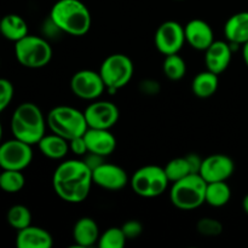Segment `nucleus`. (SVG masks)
<instances>
[{
	"label": "nucleus",
	"instance_id": "nucleus-16",
	"mask_svg": "<svg viewBox=\"0 0 248 248\" xmlns=\"http://www.w3.org/2000/svg\"><path fill=\"white\" fill-rule=\"evenodd\" d=\"M232 58V47L228 41L215 40L205 50L206 68L215 74H222L229 67Z\"/></svg>",
	"mask_w": 248,
	"mask_h": 248
},
{
	"label": "nucleus",
	"instance_id": "nucleus-29",
	"mask_svg": "<svg viewBox=\"0 0 248 248\" xmlns=\"http://www.w3.org/2000/svg\"><path fill=\"white\" fill-rule=\"evenodd\" d=\"M126 241L127 239L121 227H111L101 234L97 245L99 248H123L126 245Z\"/></svg>",
	"mask_w": 248,
	"mask_h": 248
},
{
	"label": "nucleus",
	"instance_id": "nucleus-7",
	"mask_svg": "<svg viewBox=\"0 0 248 248\" xmlns=\"http://www.w3.org/2000/svg\"><path fill=\"white\" fill-rule=\"evenodd\" d=\"M135 72L132 60L124 53H113L102 62L99 74L107 91L114 93L131 81Z\"/></svg>",
	"mask_w": 248,
	"mask_h": 248
},
{
	"label": "nucleus",
	"instance_id": "nucleus-31",
	"mask_svg": "<svg viewBox=\"0 0 248 248\" xmlns=\"http://www.w3.org/2000/svg\"><path fill=\"white\" fill-rule=\"evenodd\" d=\"M14 94L15 89L12 82L5 78H0V113H2L10 106Z\"/></svg>",
	"mask_w": 248,
	"mask_h": 248
},
{
	"label": "nucleus",
	"instance_id": "nucleus-2",
	"mask_svg": "<svg viewBox=\"0 0 248 248\" xmlns=\"http://www.w3.org/2000/svg\"><path fill=\"white\" fill-rule=\"evenodd\" d=\"M50 21L63 33L82 36L89 33L92 17L89 7L80 0H58L50 11Z\"/></svg>",
	"mask_w": 248,
	"mask_h": 248
},
{
	"label": "nucleus",
	"instance_id": "nucleus-35",
	"mask_svg": "<svg viewBox=\"0 0 248 248\" xmlns=\"http://www.w3.org/2000/svg\"><path fill=\"white\" fill-rule=\"evenodd\" d=\"M84 162L90 167V169L92 170V171H93L94 169H97L98 166H101V165L106 161H104V156L93 154V153H87V154L85 155Z\"/></svg>",
	"mask_w": 248,
	"mask_h": 248
},
{
	"label": "nucleus",
	"instance_id": "nucleus-34",
	"mask_svg": "<svg viewBox=\"0 0 248 248\" xmlns=\"http://www.w3.org/2000/svg\"><path fill=\"white\" fill-rule=\"evenodd\" d=\"M160 84L156 80L153 79H145L140 84V90L142 93L147 94V96H155L160 92Z\"/></svg>",
	"mask_w": 248,
	"mask_h": 248
},
{
	"label": "nucleus",
	"instance_id": "nucleus-37",
	"mask_svg": "<svg viewBox=\"0 0 248 248\" xmlns=\"http://www.w3.org/2000/svg\"><path fill=\"white\" fill-rule=\"evenodd\" d=\"M242 208H244L245 212L248 215V194L244 198V200H242Z\"/></svg>",
	"mask_w": 248,
	"mask_h": 248
},
{
	"label": "nucleus",
	"instance_id": "nucleus-10",
	"mask_svg": "<svg viewBox=\"0 0 248 248\" xmlns=\"http://www.w3.org/2000/svg\"><path fill=\"white\" fill-rule=\"evenodd\" d=\"M70 90L78 98L96 101L107 89L99 72L82 69L75 73L70 79Z\"/></svg>",
	"mask_w": 248,
	"mask_h": 248
},
{
	"label": "nucleus",
	"instance_id": "nucleus-12",
	"mask_svg": "<svg viewBox=\"0 0 248 248\" xmlns=\"http://www.w3.org/2000/svg\"><path fill=\"white\" fill-rule=\"evenodd\" d=\"M85 119L90 128L110 130L120 118L119 108L110 101H93L84 110Z\"/></svg>",
	"mask_w": 248,
	"mask_h": 248
},
{
	"label": "nucleus",
	"instance_id": "nucleus-17",
	"mask_svg": "<svg viewBox=\"0 0 248 248\" xmlns=\"http://www.w3.org/2000/svg\"><path fill=\"white\" fill-rule=\"evenodd\" d=\"M89 153L109 156L116 149V138L110 130H102V128H87L84 133Z\"/></svg>",
	"mask_w": 248,
	"mask_h": 248
},
{
	"label": "nucleus",
	"instance_id": "nucleus-27",
	"mask_svg": "<svg viewBox=\"0 0 248 248\" xmlns=\"http://www.w3.org/2000/svg\"><path fill=\"white\" fill-rule=\"evenodd\" d=\"M164 170L166 172V176L169 178L170 183H174V182L194 173L186 155V156L174 157V159L170 160L166 166L164 167Z\"/></svg>",
	"mask_w": 248,
	"mask_h": 248
},
{
	"label": "nucleus",
	"instance_id": "nucleus-4",
	"mask_svg": "<svg viewBox=\"0 0 248 248\" xmlns=\"http://www.w3.org/2000/svg\"><path fill=\"white\" fill-rule=\"evenodd\" d=\"M206 186L207 182L200 173H191L172 183L170 200L178 210H196L205 203Z\"/></svg>",
	"mask_w": 248,
	"mask_h": 248
},
{
	"label": "nucleus",
	"instance_id": "nucleus-18",
	"mask_svg": "<svg viewBox=\"0 0 248 248\" xmlns=\"http://www.w3.org/2000/svg\"><path fill=\"white\" fill-rule=\"evenodd\" d=\"M16 246L18 248H51L53 246V239L47 230L31 224L17 232Z\"/></svg>",
	"mask_w": 248,
	"mask_h": 248
},
{
	"label": "nucleus",
	"instance_id": "nucleus-23",
	"mask_svg": "<svg viewBox=\"0 0 248 248\" xmlns=\"http://www.w3.org/2000/svg\"><path fill=\"white\" fill-rule=\"evenodd\" d=\"M218 85V74L206 69L205 72H200L195 75L191 82V90L199 98H210L217 92Z\"/></svg>",
	"mask_w": 248,
	"mask_h": 248
},
{
	"label": "nucleus",
	"instance_id": "nucleus-13",
	"mask_svg": "<svg viewBox=\"0 0 248 248\" xmlns=\"http://www.w3.org/2000/svg\"><path fill=\"white\" fill-rule=\"evenodd\" d=\"M93 184L109 191H119L125 188L128 183L127 173L123 167L115 164L103 162L101 166L92 171Z\"/></svg>",
	"mask_w": 248,
	"mask_h": 248
},
{
	"label": "nucleus",
	"instance_id": "nucleus-38",
	"mask_svg": "<svg viewBox=\"0 0 248 248\" xmlns=\"http://www.w3.org/2000/svg\"><path fill=\"white\" fill-rule=\"evenodd\" d=\"M2 143V125L1 123H0V144Z\"/></svg>",
	"mask_w": 248,
	"mask_h": 248
},
{
	"label": "nucleus",
	"instance_id": "nucleus-20",
	"mask_svg": "<svg viewBox=\"0 0 248 248\" xmlns=\"http://www.w3.org/2000/svg\"><path fill=\"white\" fill-rule=\"evenodd\" d=\"M99 232L96 220L90 217H82L73 228V240L79 247H92L98 244Z\"/></svg>",
	"mask_w": 248,
	"mask_h": 248
},
{
	"label": "nucleus",
	"instance_id": "nucleus-22",
	"mask_svg": "<svg viewBox=\"0 0 248 248\" xmlns=\"http://www.w3.org/2000/svg\"><path fill=\"white\" fill-rule=\"evenodd\" d=\"M28 34V24L19 15L9 14L0 18V35L7 40L16 43Z\"/></svg>",
	"mask_w": 248,
	"mask_h": 248
},
{
	"label": "nucleus",
	"instance_id": "nucleus-15",
	"mask_svg": "<svg viewBox=\"0 0 248 248\" xmlns=\"http://www.w3.org/2000/svg\"><path fill=\"white\" fill-rule=\"evenodd\" d=\"M186 43L193 48L199 51H205L215 41V31L212 27L206 21L200 18H194L184 26Z\"/></svg>",
	"mask_w": 248,
	"mask_h": 248
},
{
	"label": "nucleus",
	"instance_id": "nucleus-19",
	"mask_svg": "<svg viewBox=\"0 0 248 248\" xmlns=\"http://www.w3.org/2000/svg\"><path fill=\"white\" fill-rule=\"evenodd\" d=\"M224 35L232 46L248 43V11L237 12L228 18L224 26Z\"/></svg>",
	"mask_w": 248,
	"mask_h": 248
},
{
	"label": "nucleus",
	"instance_id": "nucleus-30",
	"mask_svg": "<svg viewBox=\"0 0 248 248\" xmlns=\"http://www.w3.org/2000/svg\"><path fill=\"white\" fill-rule=\"evenodd\" d=\"M196 230L203 236L216 237L223 232V224L216 218L203 217L196 224Z\"/></svg>",
	"mask_w": 248,
	"mask_h": 248
},
{
	"label": "nucleus",
	"instance_id": "nucleus-25",
	"mask_svg": "<svg viewBox=\"0 0 248 248\" xmlns=\"http://www.w3.org/2000/svg\"><path fill=\"white\" fill-rule=\"evenodd\" d=\"M26 186V177L22 171L2 170L0 172V189L7 194H16Z\"/></svg>",
	"mask_w": 248,
	"mask_h": 248
},
{
	"label": "nucleus",
	"instance_id": "nucleus-5",
	"mask_svg": "<svg viewBox=\"0 0 248 248\" xmlns=\"http://www.w3.org/2000/svg\"><path fill=\"white\" fill-rule=\"evenodd\" d=\"M46 123L51 132L68 140L82 136L89 128L84 111L69 106H58L51 109Z\"/></svg>",
	"mask_w": 248,
	"mask_h": 248
},
{
	"label": "nucleus",
	"instance_id": "nucleus-24",
	"mask_svg": "<svg viewBox=\"0 0 248 248\" xmlns=\"http://www.w3.org/2000/svg\"><path fill=\"white\" fill-rule=\"evenodd\" d=\"M232 199V189L227 182H212L206 186L205 202L212 207H223Z\"/></svg>",
	"mask_w": 248,
	"mask_h": 248
},
{
	"label": "nucleus",
	"instance_id": "nucleus-36",
	"mask_svg": "<svg viewBox=\"0 0 248 248\" xmlns=\"http://www.w3.org/2000/svg\"><path fill=\"white\" fill-rule=\"evenodd\" d=\"M242 57H244L245 63H246L247 68H248V43L242 45Z\"/></svg>",
	"mask_w": 248,
	"mask_h": 248
},
{
	"label": "nucleus",
	"instance_id": "nucleus-6",
	"mask_svg": "<svg viewBox=\"0 0 248 248\" xmlns=\"http://www.w3.org/2000/svg\"><path fill=\"white\" fill-rule=\"evenodd\" d=\"M53 51L46 39L28 34L15 43V56L17 62L29 69L44 68L52 60Z\"/></svg>",
	"mask_w": 248,
	"mask_h": 248
},
{
	"label": "nucleus",
	"instance_id": "nucleus-14",
	"mask_svg": "<svg viewBox=\"0 0 248 248\" xmlns=\"http://www.w3.org/2000/svg\"><path fill=\"white\" fill-rule=\"evenodd\" d=\"M235 171L232 159L224 154H213L202 160L200 174L207 183L227 182Z\"/></svg>",
	"mask_w": 248,
	"mask_h": 248
},
{
	"label": "nucleus",
	"instance_id": "nucleus-9",
	"mask_svg": "<svg viewBox=\"0 0 248 248\" xmlns=\"http://www.w3.org/2000/svg\"><path fill=\"white\" fill-rule=\"evenodd\" d=\"M33 150L31 145L17 140H5L0 144V167L1 170L23 171L31 164Z\"/></svg>",
	"mask_w": 248,
	"mask_h": 248
},
{
	"label": "nucleus",
	"instance_id": "nucleus-26",
	"mask_svg": "<svg viewBox=\"0 0 248 248\" xmlns=\"http://www.w3.org/2000/svg\"><path fill=\"white\" fill-rule=\"evenodd\" d=\"M162 69H164L167 79L172 80V81H178V80L183 79L186 74V61L182 56H179V53L165 56Z\"/></svg>",
	"mask_w": 248,
	"mask_h": 248
},
{
	"label": "nucleus",
	"instance_id": "nucleus-33",
	"mask_svg": "<svg viewBox=\"0 0 248 248\" xmlns=\"http://www.w3.org/2000/svg\"><path fill=\"white\" fill-rule=\"evenodd\" d=\"M68 142H69V150L73 153V154L78 155V156H85V155L89 153L84 135L73 138V140H68Z\"/></svg>",
	"mask_w": 248,
	"mask_h": 248
},
{
	"label": "nucleus",
	"instance_id": "nucleus-21",
	"mask_svg": "<svg viewBox=\"0 0 248 248\" xmlns=\"http://www.w3.org/2000/svg\"><path fill=\"white\" fill-rule=\"evenodd\" d=\"M39 150L44 156L51 160H62L67 156L69 150V142L65 138L51 133L45 135L38 143Z\"/></svg>",
	"mask_w": 248,
	"mask_h": 248
},
{
	"label": "nucleus",
	"instance_id": "nucleus-28",
	"mask_svg": "<svg viewBox=\"0 0 248 248\" xmlns=\"http://www.w3.org/2000/svg\"><path fill=\"white\" fill-rule=\"evenodd\" d=\"M6 219L10 227L18 232L31 224V210L24 205H14L7 211Z\"/></svg>",
	"mask_w": 248,
	"mask_h": 248
},
{
	"label": "nucleus",
	"instance_id": "nucleus-32",
	"mask_svg": "<svg viewBox=\"0 0 248 248\" xmlns=\"http://www.w3.org/2000/svg\"><path fill=\"white\" fill-rule=\"evenodd\" d=\"M121 229H123L126 239L135 240L142 235L143 225H142V223L138 222V220L131 219V220H127V222L124 223L123 227H121Z\"/></svg>",
	"mask_w": 248,
	"mask_h": 248
},
{
	"label": "nucleus",
	"instance_id": "nucleus-1",
	"mask_svg": "<svg viewBox=\"0 0 248 248\" xmlns=\"http://www.w3.org/2000/svg\"><path fill=\"white\" fill-rule=\"evenodd\" d=\"M93 184L92 170L84 160H67L56 167L52 176V186L61 200L69 203L85 201Z\"/></svg>",
	"mask_w": 248,
	"mask_h": 248
},
{
	"label": "nucleus",
	"instance_id": "nucleus-3",
	"mask_svg": "<svg viewBox=\"0 0 248 248\" xmlns=\"http://www.w3.org/2000/svg\"><path fill=\"white\" fill-rule=\"evenodd\" d=\"M46 119L41 109L31 102H24L15 109L11 118V132L15 138L28 144H38L45 136Z\"/></svg>",
	"mask_w": 248,
	"mask_h": 248
},
{
	"label": "nucleus",
	"instance_id": "nucleus-11",
	"mask_svg": "<svg viewBox=\"0 0 248 248\" xmlns=\"http://www.w3.org/2000/svg\"><path fill=\"white\" fill-rule=\"evenodd\" d=\"M157 51L164 56L179 53L186 44L184 27L176 21H166L159 26L154 36Z\"/></svg>",
	"mask_w": 248,
	"mask_h": 248
},
{
	"label": "nucleus",
	"instance_id": "nucleus-8",
	"mask_svg": "<svg viewBox=\"0 0 248 248\" xmlns=\"http://www.w3.org/2000/svg\"><path fill=\"white\" fill-rule=\"evenodd\" d=\"M169 178L164 167L157 165H147L133 173L130 184L132 190L142 198H156L164 194L169 186Z\"/></svg>",
	"mask_w": 248,
	"mask_h": 248
}]
</instances>
